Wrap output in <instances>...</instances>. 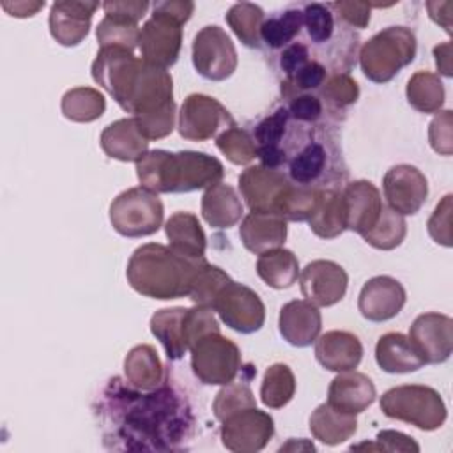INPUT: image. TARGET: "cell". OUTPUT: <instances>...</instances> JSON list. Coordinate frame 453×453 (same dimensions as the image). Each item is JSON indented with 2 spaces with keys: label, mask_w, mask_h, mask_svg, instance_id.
Here are the masks:
<instances>
[{
  "label": "cell",
  "mask_w": 453,
  "mask_h": 453,
  "mask_svg": "<svg viewBox=\"0 0 453 453\" xmlns=\"http://www.w3.org/2000/svg\"><path fill=\"white\" fill-rule=\"evenodd\" d=\"M287 111L290 115L292 120H297L301 124H313L320 119L324 104L320 101L319 96L311 94V92H304V94H296L292 97L287 99Z\"/></svg>",
  "instance_id": "db71d44e"
},
{
  "label": "cell",
  "mask_w": 453,
  "mask_h": 453,
  "mask_svg": "<svg viewBox=\"0 0 453 453\" xmlns=\"http://www.w3.org/2000/svg\"><path fill=\"white\" fill-rule=\"evenodd\" d=\"M163 214L159 196L142 186L122 191L110 205V223L124 237L156 234L163 223Z\"/></svg>",
  "instance_id": "52a82bcc"
},
{
  "label": "cell",
  "mask_w": 453,
  "mask_h": 453,
  "mask_svg": "<svg viewBox=\"0 0 453 453\" xmlns=\"http://www.w3.org/2000/svg\"><path fill=\"white\" fill-rule=\"evenodd\" d=\"M315 357L329 372H349L361 363L363 345L349 331H327L315 340Z\"/></svg>",
  "instance_id": "cb8c5ba5"
},
{
  "label": "cell",
  "mask_w": 453,
  "mask_h": 453,
  "mask_svg": "<svg viewBox=\"0 0 453 453\" xmlns=\"http://www.w3.org/2000/svg\"><path fill=\"white\" fill-rule=\"evenodd\" d=\"M235 126L230 111L216 99L205 94H189L179 111V134L191 142L216 138Z\"/></svg>",
  "instance_id": "8fae6325"
},
{
  "label": "cell",
  "mask_w": 453,
  "mask_h": 453,
  "mask_svg": "<svg viewBox=\"0 0 453 453\" xmlns=\"http://www.w3.org/2000/svg\"><path fill=\"white\" fill-rule=\"evenodd\" d=\"M239 237L255 255L281 248L287 239V219L274 212L251 211L239 226Z\"/></svg>",
  "instance_id": "d4e9b609"
},
{
  "label": "cell",
  "mask_w": 453,
  "mask_h": 453,
  "mask_svg": "<svg viewBox=\"0 0 453 453\" xmlns=\"http://www.w3.org/2000/svg\"><path fill=\"white\" fill-rule=\"evenodd\" d=\"M182 25L159 14L152 16L140 28L138 48L142 60L149 65L168 69L179 58L182 46Z\"/></svg>",
  "instance_id": "5bb4252c"
},
{
  "label": "cell",
  "mask_w": 453,
  "mask_h": 453,
  "mask_svg": "<svg viewBox=\"0 0 453 453\" xmlns=\"http://www.w3.org/2000/svg\"><path fill=\"white\" fill-rule=\"evenodd\" d=\"M409 340L423 357L425 365L444 363L453 350V320L437 311L421 313L411 326Z\"/></svg>",
  "instance_id": "9a60e30c"
},
{
  "label": "cell",
  "mask_w": 453,
  "mask_h": 453,
  "mask_svg": "<svg viewBox=\"0 0 453 453\" xmlns=\"http://www.w3.org/2000/svg\"><path fill=\"white\" fill-rule=\"evenodd\" d=\"M416 35L407 27H388L368 39L359 51V64L368 80L386 83L416 57Z\"/></svg>",
  "instance_id": "5b68a950"
},
{
  "label": "cell",
  "mask_w": 453,
  "mask_h": 453,
  "mask_svg": "<svg viewBox=\"0 0 453 453\" xmlns=\"http://www.w3.org/2000/svg\"><path fill=\"white\" fill-rule=\"evenodd\" d=\"M451 195H446L437 207L434 209L430 219H428V234L430 237L446 248L451 246Z\"/></svg>",
  "instance_id": "11a10c76"
},
{
  "label": "cell",
  "mask_w": 453,
  "mask_h": 453,
  "mask_svg": "<svg viewBox=\"0 0 453 453\" xmlns=\"http://www.w3.org/2000/svg\"><path fill=\"white\" fill-rule=\"evenodd\" d=\"M124 375L129 386L147 391L163 382L165 372L159 356L152 345L133 347L124 359Z\"/></svg>",
  "instance_id": "d6a6232c"
},
{
  "label": "cell",
  "mask_w": 453,
  "mask_h": 453,
  "mask_svg": "<svg viewBox=\"0 0 453 453\" xmlns=\"http://www.w3.org/2000/svg\"><path fill=\"white\" fill-rule=\"evenodd\" d=\"M230 281H232V278L223 269H219L209 262H203L193 278L188 297L198 306L212 308L218 294Z\"/></svg>",
  "instance_id": "7bdbcfd3"
},
{
  "label": "cell",
  "mask_w": 453,
  "mask_h": 453,
  "mask_svg": "<svg viewBox=\"0 0 453 453\" xmlns=\"http://www.w3.org/2000/svg\"><path fill=\"white\" fill-rule=\"evenodd\" d=\"M342 207L345 230L363 235L377 223L382 211V198L370 180H354L342 191Z\"/></svg>",
  "instance_id": "ffe728a7"
},
{
  "label": "cell",
  "mask_w": 453,
  "mask_h": 453,
  "mask_svg": "<svg viewBox=\"0 0 453 453\" xmlns=\"http://www.w3.org/2000/svg\"><path fill=\"white\" fill-rule=\"evenodd\" d=\"M244 207L237 191L223 182L205 189L202 196V218L212 228H230L241 221Z\"/></svg>",
  "instance_id": "f1b7e54d"
},
{
  "label": "cell",
  "mask_w": 453,
  "mask_h": 453,
  "mask_svg": "<svg viewBox=\"0 0 453 453\" xmlns=\"http://www.w3.org/2000/svg\"><path fill=\"white\" fill-rule=\"evenodd\" d=\"M377 391L372 379L361 372H340L329 384L327 403L338 411L359 414L375 402Z\"/></svg>",
  "instance_id": "603a6c76"
},
{
  "label": "cell",
  "mask_w": 453,
  "mask_h": 453,
  "mask_svg": "<svg viewBox=\"0 0 453 453\" xmlns=\"http://www.w3.org/2000/svg\"><path fill=\"white\" fill-rule=\"evenodd\" d=\"M189 352L195 377L209 386H225L232 382L242 365L239 347L232 340L221 336V333L202 336Z\"/></svg>",
  "instance_id": "ba28073f"
},
{
  "label": "cell",
  "mask_w": 453,
  "mask_h": 453,
  "mask_svg": "<svg viewBox=\"0 0 453 453\" xmlns=\"http://www.w3.org/2000/svg\"><path fill=\"white\" fill-rule=\"evenodd\" d=\"M195 11V4L193 2H182V0H170V2H157L154 4V11L152 12H159L180 25H184L191 14Z\"/></svg>",
  "instance_id": "94428289"
},
{
  "label": "cell",
  "mask_w": 453,
  "mask_h": 453,
  "mask_svg": "<svg viewBox=\"0 0 453 453\" xmlns=\"http://www.w3.org/2000/svg\"><path fill=\"white\" fill-rule=\"evenodd\" d=\"M216 147L234 165H248L257 157V145L253 136L237 126H232L218 134Z\"/></svg>",
  "instance_id": "f6af8a7d"
},
{
  "label": "cell",
  "mask_w": 453,
  "mask_h": 453,
  "mask_svg": "<svg viewBox=\"0 0 453 453\" xmlns=\"http://www.w3.org/2000/svg\"><path fill=\"white\" fill-rule=\"evenodd\" d=\"M209 333H219V324L214 317V310L198 304H195L193 308H186L184 336L188 347L191 349L202 336Z\"/></svg>",
  "instance_id": "816d5d0a"
},
{
  "label": "cell",
  "mask_w": 453,
  "mask_h": 453,
  "mask_svg": "<svg viewBox=\"0 0 453 453\" xmlns=\"http://www.w3.org/2000/svg\"><path fill=\"white\" fill-rule=\"evenodd\" d=\"M296 393V377L288 365L274 363L271 365L260 386V400L269 409L285 407Z\"/></svg>",
  "instance_id": "74e56055"
},
{
  "label": "cell",
  "mask_w": 453,
  "mask_h": 453,
  "mask_svg": "<svg viewBox=\"0 0 453 453\" xmlns=\"http://www.w3.org/2000/svg\"><path fill=\"white\" fill-rule=\"evenodd\" d=\"M62 115L73 122H92L106 110L104 96L92 87H76L62 97Z\"/></svg>",
  "instance_id": "8d00e7d4"
},
{
  "label": "cell",
  "mask_w": 453,
  "mask_h": 453,
  "mask_svg": "<svg viewBox=\"0 0 453 453\" xmlns=\"http://www.w3.org/2000/svg\"><path fill=\"white\" fill-rule=\"evenodd\" d=\"M104 444L113 449L177 451L193 437L195 418L188 400L170 384L145 393L113 379L99 403Z\"/></svg>",
  "instance_id": "6da1fadb"
},
{
  "label": "cell",
  "mask_w": 453,
  "mask_h": 453,
  "mask_svg": "<svg viewBox=\"0 0 453 453\" xmlns=\"http://www.w3.org/2000/svg\"><path fill=\"white\" fill-rule=\"evenodd\" d=\"M191 55L196 73L211 81H223L237 69L235 46L218 25H207L195 35Z\"/></svg>",
  "instance_id": "30bf717a"
},
{
  "label": "cell",
  "mask_w": 453,
  "mask_h": 453,
  "mask_svg": "<svg viewBox=\"0 0 453 453\" xmlns=\"http://www.w3.org/2000/svg\"><path fill=\"white\" fill-rule=\"evenodd\" d=\"M326 78H327L326 67L317 60H308L299 71H296L292 76L285 78V81L281 83L283 97L288 99L296 94L317 90L322 87Z\"/></svg>",
  "instance_id": "c3c4849f"
},
{
  "label": "cell",
  "mask_w": 453,
  "mask_h": 453,
  "mask_svg": "<svg viewBox=\"0 0 453 453\" xmlns=\"http://www.w3.org/2000/svg\"><path fill=\"white\" fill-rule=\"evenodd\" d=\"M290 120L292 119L287 108L281 106L255 126L253 140L257 145V157L260 159L262 166L280 170V166L285 165V152L281 145L287 136Z\"/></svg>",
  "instance_id": "484cf974"
},
{
  "label": "cell",
  "mask_w": 453,
  "mask_h": 453,
  "mask_svg": "<svg viewBox=\"0 0 453 453\" xmlns=\"http://www.w3.org/2000/svg\"><path fill=\"white\" fill-rule=\"evenodd\" d=\"M407 234V223L402 214L393 211L388 205H382L380 216L377 223L361 237L365 239L366 244H370L375 250H395L396 246L402 244Z\"/></svg>",
  "instance_id": "f35d334b"
},
{
  "label": "cell",
  "mask_w": 453,
  "mask_h": 453,
  "mask_svg": "<svg viewBox=\"0 0 453 453\" xmlns=\"http://www.w3.org/2000/svg\"><path fill=\"white\" fill-rule=\"evenodd\" d=\"M99 143L108 157L124 163H136L149 152V140L142 136L133 117L119 119L108 124L101 133Z\"/></svg>",
  "instance_id": "4316f807"
},
{
  "label": "cell",
  "mask_w": 453,
  "mask_h": 453,
  "mask_svg": "<svg viewBox=\"0 0 453 453\" xmlns=\"http://www.w3.org/2000/svg\"><path fill=\"white\" fill-rule=\"evenodd\" d=\"M379 451H419L418 442L396 430H382L377 434Z\"/></svg>",
  "instance_id": "680465c9"
},
{
  "label": "cell",
  "mask_w": 453,
  "mask_h": 453,
  "mask_svg": "<svg viewBox=\"0 0 453 453\" xmlns=\"http://www.w3.org/2000/svg\"><path fill=\"white\" fill-rule=\"evenodd\" d=\"M451 126H453V113L451 110L439 111L430 126H428V142L430 147L442 156H451L453 152V138H451Z\"/></svg>",
  "instance_id": "f5cc1de1"
},
{
  "label": "cell",
  "mask_w": 453,
  "mask_h": 453,
  "mask_svg": "<svg viewBox=\"0 0 453 453\" xmlns=\"http://www.w3.org/2000/svg\"><path fill=\"white\" fill-rule=\"evenodd\" d=\"M2 7L16 18H27L37 14L42 7L44 2H2Z\"/></svg>",
  "instance_id": "be15d7a7"
},
{
  "label": "cell",
  "mask_w": 453,
  "mask_h": 453,
  "mask_svg": "<svg viewBox=\"0 0 453 453\" xmlns=\"http://www.w3.org/2000/svg\"><path fill=\"white\" fill-rule=\"evenodd\" d=\"M226 23L244 46H260V28L264 23V11L260 5L251 2L234 4L226 12Z\"/></svg>",
  "instance_id": "ab89813d"
},
{
  "label": "cell",
  "mask_w": 453,
  "mask_h": 453,
  "mask_svg": "<svg viewBox=\"0 0 453 453\" xmlns=\"http://www.w3.org/2000/svg\"><path fill=\"white\" fill-rule=\"evenodd\" d=\"M308 60H310L308 48L303 42H292L287 48H283V51L280 55V67L285 73V76H292Z\"/></svg>",
  "instance_id": "91938a15"
},
{
  "label": "cell",
  "mask_w": 453,
  "mask_h": 453,
  "mask_svg": "<svg viewBox=\"0 0 453 453\" xmlns=\"http://www.w3.org/2000/svg\"><path fill=\"white\" fill-rule=\"evenodd\" d=\"M138 131L145 140H161L168 136L173 131L175 124V103H168L166 106L143 113V115H134L133 117Z\"/></svg>",
  "instance_id": "681fc988"
},
{
  "label": "cell",
  "mask_w": 453,
  "mask_h": 453,
  "mask_svg": "<svg viewBox=\"0 0 453 453\" xmlns=\"http://www.w3.org/2000/svg\"><path fill=\"white\" fill-rule=\"evenodd\" d=\"M311 232L320 239H334L345 230L342 193L336 189H320L313 214L308 219Z\"/></svg>",
  "instance_id": "e575fe53"
},
{
  "label": "cell",
  "mask_w": 453,
  "mask_h": 453,
  "mask_svg": "<svg viewBox=\"0 0 453 453\" xmlns=\"http://www.w3.org/2000/svg\"><path fill=\"white\" fill-rule=\"evenodd\" d=\"M101 7L104 11V16H108V18H113V19H119V21H124V23L138 25V21L145 16V12L149 9V2L110 0V2H104Z\"/></svg>",
  "instance_id": "6f0895ef"
},
{
  "label": "cell",
  "mask_w": 453,
  "mask_h": 453,
  "mask_svg": "<svg viewBox=\"0 0 453 453\" xmlns=\"http://www.w3.org/2000/svg\"><path fill=\"white\" fill-rule=\"evenodd\" d=\"M97 7V2H55L48 18L51 37L62 46L80 44L90 30Z\"/></svg>",
  "instance_id": "44dd1931"
},
{
  "label": "cell",
  "mask_w": 453,
  "mask_h": 453,
  "mask_svg": "<svg viewBox=\"0 0 453 453\" xmlns=\"http://www.w3.org/2000/svg\"><path fill=\"white\" fill-rule=\"evenodd\" d=\"M184 313L186 308H163L150 317V333L165 347L166 357L177 361L189 350L184 336Z\"/></svg>",
  "instance_id": "1f68e13d"
},
{
  "label": "cell",
  "mask_w": 453,
  "mask_h": 453,
  "mask_svg": "<svg viewBox=\"0 0 453 453\" xmlns=\"http://www.w3.org/2000/svg\"><path fill=\"white\" fill-rule=\"evenodd\" d=\"M349 276L333 260H313L299 274L301 292L315 306H333L343 299Z\"/></svg>",
  "instance_id": "e0dca14e"
},
{
  "label": "cell",
  "mask_w": 453,
  "mask_h": 453,
  "mask_svg": "<svg viewBox=\"0 0 453 453\" xmlns=\"http://www.w3.org/2000/svg\"><path fill=\"white\" fill-rule=\"evenodd\" d=\"M96 37L99 48H124L133 51L138 46L140 28L133 23H124L104 16L97 25Z\"/></svg>",
  "instance_id": "bcb514c9"
},
{
  "label": "cell",
  "mask_w": 453,
  "mask_h": 453,
  "mask_svg": "<svg viewBox=\"0 0 453 453\" xmlns=\"http://www.w3.org/2000/svg\"><path fill=\"white\" fill-rule=\"evenodd\" d=\"M380 411L391 419L405 421L426 432L441 428L448 416L439 391L421 384H403L388 389L380 396Z\"/></svg>",
  "instance_id": "8992f818"
},
{
  "label": "cell",
  "mask_w": 453,
  "mask_h": 453,
  "mask_svg": "<svg viewBox=\"0 0 453 453\" xmlns=\"http://www.w3.org/2000/svg\"><path fill=\"white\" fill-rule=\"evenodd\" d=\"M405 96L409 104L421 113H437L446 99L444 85L439 74L430 71H418L407 81Z\"/></svg>",
  "instance_id": "d590c367"
},
{
  "label": "cell",
  "mask_w": 453,
  "mask_h": 453,
  "mask_svg": "<svg viewBox=\"0 0 453 453\" xmlns=\"http://www.w3.org/2000/svg\"><path fill=\"white\" fill-rule=\"evenodd\" d=\"M170 248L188 258H205L207 239L198 218L191 212H175L165 223Z\"/></svg>",
  "instance_id": "f546056e"
},
{
  "label": "cell",
  "mask_w": 453,
  "mask_h": 453,
  "mask_svg": "<svg viewBox=\"0 0 453 453\" xmlns=\"http://www.w3.org/2000/svg\"><path fill=\"white\" fill-rule=\"evenodd\" d=\"M333 14H336L345 25L352 28H365L370 23V9L368 2H333L327 4Z\"/></svg>",
  "instance_id": "9f6ffc18"
},
{
  "label": "cell",
  "mask_w": 453,
  "mask_h": 453,
  "mask_svg": "<svg viewBox=\"0 0 453 453\" xmlns=\"http://www.w3.org/2000/svg\"><path fill=\"white\" fill-rule=\"evenodd\" d=\"M303 25L310 39L322 44L329 41L334 32V14L327 4H306L303 9Z\"/></svg>",
  "instance_id": "f907efd6"
},
{
  "label": "cell",
  "mask_w": 453,
  "mask_h": 453,
  "mask_svg": "<svg viewBox=\"0 0 453 453\" xmlns=\"http://www.w3.org/2000/svg\"><path fill=\"white\" fill-rule=\"evenodd\" d=\"M319 191L320 189L317 188L297 186L290 182L278 200L274 212L287 221H308L317 207Z\"/></svg>",
  "instance_id": "b9f144b4"
},
{
  "label": "cell",
  "mask_w": 453,
  "mask_h": 453,
  "mask_svg": "<svg viewBox=\"0 0 453 453\" xmlns=\"http://www.w3.org/2000/svg\"><path fill=\"white\" fill-rule=\"evenodd\" d=\"M290 180L281 170L265 168L262 165L248 166L239 175V191L250 211L274 212Z\"/></svg>",
  "instance_id": "ac0fdd59"
},
{
  "label": "cell",
  "mask_w": 453,
  "mask_h": 453,
  "mask_svg": "<svg viewBox=\"0 0 453 453\" xmlns=\"http://www.w3.org/2000/svg\"><path fill=\"white\" fill-rule=\"evenodd\" d=\"M142 188L152 193H189L221 182L225 170L219 159L196 150H150L136 161Z\"/></svg>",
  "instance_id": "3957f363"
},
{
  "label": "cell",
  "mask_w": 453,
  "mask_h": 453,
  "mask_svg": "<svg viewBox=\"0 0 453 453\" xmlns=\"http://www.w3.org/2000/svg\"><path fill=\"white\" fill-rule=\"evenodd\" d=\"M250 407H257V402H255V396L251 393L248 380H242V382L232 380V382L225 384L212 402V412H214L216 419L221 423L226 418H230L232 414L250 409Z\"/></svg>",
  "instance_id": "ee69618b"
},
{
  "label": "cell",
  "mask_w": 453,
  "mask_h": 453,
  "mask_svg": "<svg viewBox=\"0 0 453 453\" xmlns=\"http://www.w3.org/2000/svg\"><path fill=\"white\" fill-rule=\"evenodd\" d=\"M283 150L288 166L287 177L297 186L327 189L324 188V179H327L326 173L329 172L333 177V161H342V156L336 152L333 143L317 136L313 129H301L297 133V140H294V129L288 126L283 140Z\"/></svg>",
  "instance_id": "277c9868"
},
{
  "label": "cell",
  "mask_w": 453,
  "mask_h": 453,
  "mask_svg": "<svg viewBox=\"0 0 453 453\" xmlns=\"http://www.w3.org/2000/svg\"><path fill=\"white\" fill-rule=\"evenodd\" d=\"M274 434L273 418L250 407L226 418L221 425V442L235 453H257L267 446Z\"/></svg>",
  "instance_id": "4fadbf2b"
},
{
  "label": "cell",
  "mask_w": 453,
  "mask_h": 453,
  "mask_svg": "<svg viewBox=\"0 0 453 453\" xmlns=\"http://www.w3.org/2000/svg\"><path fill=\"white\" fill-rule=\"evenodd\" d=\"M382 188L388 207L402 216L419 212L428 196L426 177L416 166L405 163L395 165L386 172Z\"/></svg>",
  "instance_id": "2e32d148"
},
{
  "label": "cell",
  "mask_w": 453,
  "mask_h": 453,
  "mask_svg": "<svg viewBox=\"0 0 453 453\" xmlns=\"http://www.w3.org/2000/svg\"><path fill=\"white\" fill-rule=\"evenodd\" d=\"M375 361L388 373H409L419 370L425 361L402 333H386L375 345Z\"/></svg>",
  "instance_id": "83f0119b"
},
{
  "label": "cell",
  "mask_w": 453,
  "mask_h": 453,
  "mask_svg": "<svg viewBox=\"0 0 453 453\" xmlns=\"http://www.w3.org/2000/svg\"><path fill=\"white\" fill-rule=\"evenodd\" d=\"M320 97L326 101L327 106L334 110H343L357 101L359 87L354 78L347 73H334L326 78L320 87Z\"/></svg>",
  "instance_id": "7dc6e473"
},
{
  "label": "cell",
  "mask_w": 453,
  "mask_h": 453,
  "mask_svg": "<svg viewBox=\"0 0 453 453\" xmlns=\"http://www.w3.org/2000/svg\"><path fill=\"white\" fill-rule=\"evenodd\" d=\"M143 60L124 48H99L92 62V78L126 111L133 88L142 73Z\"/></svg>",
  "instance_id": "9c48e42d"
},
{
  "label": "cell",
  "mask_w": 453,
  "mask_h": 453,
  "mask_svg": "<svg viewBox=\"0 0 453 453\" xmlns=\"http://www.w3.org/2000/svg\"><path fill=\"white\" fill-rule=\"evenodd\" d=\"M212 310L230 329L242 334L258 331L265 320V308L258 294L234 280L218 294Z\"/></svg>",
  "instance_id": "7c38bea8"
},
{
  "label": "cell",
  "mask_w": 453,
  "mask_h": 453,
  "mask_svg": "<svg viewBox=\"0 0 453 453\" xmlns=\"http://www.w3.org/2000/svg\"><path fill=\"white\" fill-rule=\"evenodd\" d=\"M434 57H435V65H437V71L442 74V76H451L453 71H451V42H442L439 46L434 48Z\"/></svg>",
  "instance_id": "e7e4bbea"
},
{
  "label": "cell",
  "mask_w": 453,
  "mask_h": 453,
  "mask_svg": "<svg viewBox=\"0 0 453 453\" xmlns=\"http://www.w3.org/2000/svg\"><path fill=\"white\" fill-rule=\"evenodd\" d=\"M407 301L403 285L391 276L370 278L357 297L359 313L370 322H386L396 317Z\"/></svg>",
  "instance_id": "d6986e66"
},
{
  "label": "cell",
  "mask_w": 453,
  "mask_h": 453,
  "mask_svg": "<svg viewBox=\"0 0 453 453\" xmlns=\"http://www.w3.org/2000/svg\"><path fill=\"white\" fill-rule=\"evenodd\" d=\"M257 274L260 280L273 288H288L299 278L297 257L285 248H276L258 255Z\"/></svg>",
  "instance_id": "836d02e7"
},
{
  "label": "cell",
  "mask_w": 453,
  "mask_h": 453,
  "mask_svg": "<svg viewBox=\"0 0 453 453\" xmlns=\"http://www.w3.org/2000/svg\"><path fill=\"white\" fill-rule=\"evenodd\" d=\"M303 27V11L285 9L283 12L273 14L269 19H264L260 28V41L265 42L271 50L287 48L292 44V39L301 32Z\"/></svg>",
  "instance_id": "60d3db41"
},
{
  "label": "cell",
  "mask_w": 453,
  "mask_h": 453,
  "mask_svg": "<svg viewBox=\"0 0 453 453\" xmlns=\"http://www.w3.org/2000/svg\"><path fill=\"white\" fill-rule=\"evenodd\" d=\"M280 334L294 347L311 345L322 329V315L319 306L306 299L288 301L280 310Z\"/></svg>",
  "instance_id": "7402d4cb"
},
{
  "label": "cell",
  "mask_w": 453,
  "mask_h": 453,
  "mask_svg": "<svg viewBox=\"0 0 453 453\" xmlns=\"http://www.w3.org/2000/svg\"><path fill=\"white\" fill-rule=\"evenodd\" d=\"M311 435L327 446H336L349 441L357 430L356 414L338 411L327 402L319 405L310 416Z\"/></svg>",
  "instance_id": "4dcf8cb0"
},
{
  "label": "cell",
  "mask_w": 453,
  "mask_h": 453,
  "mask_svg": "<svg viewBox=\"0 0 453 453\" xmlns=\"http://www.w3.org/2000/svg\"><path fill=\"white\" fill-rule=\"evenodd\" d=\"M451 2H426V9L432 21L441 25L446 30V34H451Z\"/></svg>",
  "instance_id": "6125c7cd"
},
{
  "label": "cell",
  "mask_w": 453,
  "mask_h": 453,
  "mask_svg": "<svg viewBox=\"0 0 453 453\" xmlns=\"http://www.w3.org/2000/svg\"><path fill=\"white\" fill-rule=\"evenodd\" d=\"M205 258H188L170 246L149 242L136 248L127 262L129 285L152 299H179L189 294L191 283Z\"/></svg>",
  "instance_id": "7a4b0ae2"
}]
</instances>
